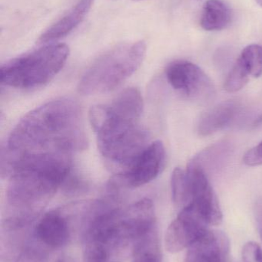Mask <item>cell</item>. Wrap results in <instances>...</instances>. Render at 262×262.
<instances>
[{"label": "cell", "mask_w": 262, "mask_h": 262, "mask_svg": "<svg viewBox=\"0 0 262 262\" xmlns=\"http://www.w3.org/2000/svg\"><path fill=\"white\" fill-rule=\"evenodd\" d=\"M8 174L6 223L20 227L35 220L72 173V156L2 154Z\"/></svg>", "instance_id": "obj_1"}, {"label": "cell", "mask_w": 262, "mask_h": 262, "mask_svg": "<svg viewBox=\"0 0 262 262\" xmlns=\"http://www.w3.org/2000/svg\"><path fill=\"white\" fill-rule=\"evenodd\" d=\"M87 146L79 104L72 98H60L25 115L12 129L3 151L72 156Z\"/></svg>", "instance_id": "obj_2"}, {"label": "cell", "mask_w": 262, "mask_h": 262, "mask_svg": "<svg viewBox=\"0 0 262 262\" xmlns=\"http://www.w3.org/2000/svg\"><path fill=\"white\" fill-rule=\"evenodd\" d=\"M143 111V96L135 88L123 91L111 104H98L89 111L100 154L121 172L149 145V133L139 124Z\"/></svg>", "instance_id": "obj_3"}, {"label": "cell", "mask_w": 262, "mask_h": 262, "mask_svg": "<svg viewBox=\"0 0 262 262\" xmlns=\"http://www.w3.org/2000/svg\"><path fill=\"white\" fill-rule=\"evenodd\" d=\"M146 54L144 41L120 45L108 51L86 71L78 83V92L92 95L113 91L138 70Z\"/></svg>", "instance_id": "obj_4"}, {"label": "cell", "mask_w": 262, "mask_h": 262, "mask_svg": "<svg viewBox=\"0 0 262 262\" xmlns=\"http://www.w3.org/2000/svg\"><path fill=\"white\" fill-rule=\"evenodd\" d=\"M69 55L66 44H51L20 55L3 64L0 81L8 87L32 89L51 81L64 67Z\"/></svg>", "instance_id": "obj_5"}, {"label": "cell", "mask_w": 262, "mask_h": 262, "mask_svg": "<svg viewBox=\"0 0 262 262\" xmlns=\"http://www.w3.org/2000/svg\"><path fill=\"white\" fill-rule=\"evenodd\" d=\"M168 82L177 92L198 104L210 103L215 88L209 76L198 66L187 61L171 63L166 69Z\"/></svg>", "instance_id": "obj_6"}, {"label": "cell", "mask_w": 262, "mask_h": 262, "mask_svg": "<svg viewBox=\"0 0 262 262\" xmlns=\"http://www.w3.org/2000/svg\"><path fill=\"white\" fill-rule=\"evenodd\" d=\"M166 149L163 142L149 144L135 161L112 181V186L138 188L155 180L164 167Z\"/></svg>", "instance_id": "obj_7"}, {"label": "cell", "mask_w": 262, "mask_h": 262, "mask_svg": "<svg viewBox=\"0 0 262 262\" xmlns=\"http://www.w3.org/2000/svg\"><path fill=\"white\" fill-rule=\"evenodd\" d=\"M209 226L193 205H188L168 227L165 237L166 250L175 254L189 249L209 232Z\"/></svg>", "instance_id": "obj_8"}, {"label": "cell", "mask_w": 262, "mask_h": 262, "mask_svg": "<svg viewBox=\"0 0 262 262\" xmlns=\"http://www.w3.org/2000/svg\"><path fill=\"white\" fill-rule=\"evenodd\" d=\"M186 171L192 199L190 204L193 205L209 226L221 224L223 212L206 171L194 159L189 161Z\"/></svg>", "instance_id": "obj_9"}, {"label": "cell", "mask_w": 262, "mask_h": 262, "mask_svg": "<svg viewBox=\"0 0 262 262\" xmlns=\"http://www.w3.org/2000/svg\"><path fill=\"white\" fill-rule=\"evenodd\" d=\"M35 238L48 247L60 249L67 244L70 238V227L67 217L59 210L46 212L37 222Z\"/></svg>", "instance_id": "obj_10"}, {"label": "cell", "mask_w": 262, "mask_h": 262, "mask_svg": "<svg viewBox=\"0 0 262 262\" xmlns=\"http://www.w3.org/2000/svg\"><path fill=\"white\" fill-rule=\"evenodd\" d=\"M229 250L226 235L209 230L188 249L184 262H224Z\"/></svg>", "instance_id": "obj_11"}, {"label": "cell", "mask_w": 262, "mask_h": 262, "mask_svg": "<svg viewBox=\"0 0 262 262\" xmlns=\"http://www.w3.org/2000/svg\"><path fill=\"white\" fill-rule=\"evenodd\" d=\"M94 1L95 0H79L66 15L40 35L37 43L46 45L68 36L87 16Z\"/></svg>", "instance_id": "obj_12"}, {"label": "cell", "mask_w": 262, "mask_h": 262, "mask_svg": "<svg viewBox=\"0 0 262 262\" xmlns=\"http://www.w3.org/2000/svg\"><path fill=\"white\" fill-rule=\"evenodd\" d=\"M241 111V105L235 101L220 103L205 112L198 123V133L201 137H207L229 126Z\"/></svg>", "instance_id": "obj_13"}, {"label": "cell", "mask_w": 262, "mask_h": 262, "mask_svg": "<svg viewBox=\"0 0 262 262\" xmlns=\"http://www.w3.org/2000/svg\"><path fill=\"white\" fill-rule=\"evenodd\" d=\"M161 243L158 226L155 225L134 241L132 262H162Z\"/></svg>", "instance_id": "obj_14"}, {"label": "cell", "mask_w": 262, "mask_h": 262, "mask_svg": "<svg viewBox=\"0 0 262 262\" xmlns=\"http://www.w3.org/2000/svg\"><path fill=\"white\" fill-rule=\"evenodd\" d=\"M232 12L221 0H208L203 6L201 24L206 31H220L230 25Z\"/></svg>", "instance_id": "obj_15"}, {"label": "cell", "mask_w": 262, "mask_h": 262, "mask_svg": "<svg viewBox=\"0 0 262 262\" xmlns=\"http://www.w3.org/2000/svg\"><path fill=\"white\" fill-rule=\"evenodd\" d=\"M172 200L178 207H186L192 202L189 180L186 171L181 168H175L172 172Z\"/></svg>", "instance_id": "obj_16"}, {"label": "cell", "mask_w": 262, "mask_h": 262, "mask_svg": "<svg viewBox=\"0 0 262 262\" xmlns=\"http://www.w3.org/2000/svg\"><path fill=\"white\" fill-rule=\"evenodd\" d=\"M249 75L258 78L262 75V47L258 45H250L245 48L238 58Z\"/></svg>", "instance_id": "obj_17"}, {"label": "cell", "mask_w": 262, "mask_h": 262, "mask_svg": "<svg viewBox=\"0 0 262 262\" xmlns=\"http://www.w3.org/2000/svg\"><path fill=\"white\" fill-rule=\"evenodd\" d=\"M249 73L239 59L231 70L225 82V90L229 93H235L243 89L249 80Z\"/></svg>", "instance_id": "obj_18"}, {"label": "cell", "mask_w": 262, "mask_h": 262, "mask_svg": "<svg viewBox=\"0 0 262 262\" xmlns=\"http://www.w3.org/2000/svg\"><path fill=\"white\" fill-rule=\"evenodd\" d=\"M243 262H262V250L255 242L245 244L241 252Z\"/></svg>", "instance_id": "obj_19"}, {"label": "cell", "mask_w": 262, "mask_h": 262, "mask_svg": "<svg viewBox=\"0 0 262 262\" xmlns=\"http://www.w3.org/2000/svg\"><path fill=\"white\" fill-rule=\"evenodd\" d=\"M243 161L247 166H258L262 165V141L255 147L249 149L243 157Z\"/></svg>", "instance_id": "obj_20"}, {"label": "cell", "mask_w": 262, "mask_h": 262, "mask_svg": "<svg viewBox=\"0 0 262 262\" xmlns=\"http://www.w3.org/2000/svg\"><path fill=\"white\" fill-rule=\"evenodd\" d=\"M255 218L257 229L262 240V198L259 199L255 203Z\"/></svg>", "instance_id": "obj_21"}, {"label": "cell", "mask_w": 262, "mask_h": 262, "mask_svg": "<svg viewBox=\"0 0 262 262\" xmlns=\"http://www.w3.org/2000/svg\"><path fill=\"white\" fill-rule=\"evenodd\" d=\"M255 124H256V126L261 125V124H262V115L256 120V121L255 122Z\"/></svg>", "instance_id": "obj_22"}, {"label": "cell", "mask_w": 262, "mask_h": 262, "mask_svg": "<svg viewBox=\"0 0 262 262\" xmlns=\"http://www.w3.org/2000/svg\"><path fill=\"white\" fill-rule=\"evenodd\" d=\"M256 2L260 5V6H262V0H256Z\"/></svg>", "instance_id": "obj_23"}, {"label": "cell", "mask_w": 262, "mask_h": 262, "mask_svg": "<svg viewBox=\"0 0 262 262\" xmlns=\"http://www.w3.org/2000/svg\"><path fill=\"white\" fill-rule=\"evenodd\" d=\"M135 1H142V0H135Z\"/></svg>", "instance_id": "obj_24"}]
</instances>
